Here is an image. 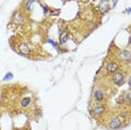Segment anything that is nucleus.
Instances as JSON below:
<instances>
[{
	"instance_id": "f257e3e1",
	"label": "nucleus",
	"mask_w": 131,
	"mask_h": 130,
	"mask_svg": "<svg viewBox=\"0 0 131 130\" xmlns=\"http://www.w3.org/2000/svg\"><path fill=\"white\" fill-rule=\"evenodd\" d=\"M112 81H113V83L116 85H118V86H121V85L124 84V81H125V74L123 73V72H114L113 76H112Z\"/></svg>"
},
{
	"instance_id": "f03ea898",
	"label": "nucleus",
	"mask_w": 131,
	"mask_h": 130,
	"mask_svg": "<svg viewBox=\"0 0 131 130\" xmlns=\"http://www.w3.org/2000/svg\"><path fill=\"white\" fill-rule=\"evenodd\" d=\"M109 127L111 129H119L122 127V120L119 118V117H114L112 118L109 122Z\"/></svg>"
},
{
	"instance_id": "7ed1b4c3",
	"label": "nucleus",
	"mask_w": 131,
	"mask_h": 130,
	"mask_svg": "<svg viewBox=\"0 0 131 130\" xmlns=\"http://www.w3.org/2000/svg\"><path fill=\"white\" fill-rule=\"evenodd\" d=\"M105 110H106L105 105H103V104H96V105H94L93 108H92V113H93L94 117H99V116H101L102 113L105 112Z\"/></svg>"
},
{
	"instance_id": "20e7f679",
	"label": "nucleus",
	"mask_w": 131,
	"mask_h": 130,
	"mask_svg": "<svg viewBox=\"0 0 131 130\" xmlns=\"http://www.w3.org/2000/svg\"><path fill=\"white\" fill-rule=\"evenodd\" d=\"M104 98H105V95H104V92L100 89H95L93 91V99L95 102H102V101L104 100Z\"/></svg>"
},
{
	"instance_id": "39448f33",
	"label": "nucleus",
	"mask_w": 131,
	"mask_h": 130,
	"mask_svg": "<svg viewBox=\"0 0 131 130\" xmlns=\"http://www.w3.org/2000/svg\"><path fill=\"white\" fill-rule=\"evenodd\" d=\"M119 67H120L119 63H118V62H114V61L109 62V63L105 64V69L109 73H114V72H117L118 70H119Z\"/></svg>"
},
{
	"instance_id": "423d86ee",
	"label": "nucleus",
	"mask_w": 131,
	"mask_h": 130,
	"mask_svg": "<svg viewBox=\"0 0 131 130\" xmlns=\"http://www.w3.org/2000/svg\"><path fill=\"white\" fill-rule=\"evenodd\" d=\"M25 20H26L25 16H24L20 11L16 12V14L14 15V18H12V21H14L16 25H23L24 23H25Z\"/></svg>"
},
{
	"instance_id": "0eeeda50",
	"label": "nucleus",
	"mask_w": 131,
	"mask_h": 130,
	"mask_svg": "<svg viewBox=\"0 0 131 130\" xmlns=\"http://www.w3.org/2000/svg\"><path fill=\"white\" fill-rule=\"evenodd\" d=\"M18 51H19V53L21 54V55H25V56L29 55V53H30L29 46H28L27 44H25V43L19 44V46H18Z\"/></svg>"
},
{
	"instance_id": "6e6552de",
	"label": "nucleus",
	"mask_w": 131,
	"mask_h": 130,
	"mask_svg": "<svg viewBox=\"0 0 131 130\" xmlns=\"http://www.w3.org/2000/svg\"><path fill=\"white\" fill-rule=\"evenodd\" d=\"M70 39V33L67 30H62L59 32V43L62 44H65L67 40Z\"/></svg>"
},
{
	"instance_id": "1a4fd4ad",
	"label": "nucleus",
	"mask_w": 131,
	"mask_h": 130,
	"mask_svg": "<svg viewBox=\"0 0 131 130\" xmlns=\"http://www.w3.org/2000/svg\"><path fill=\"white\" fill-rule=\"evenodd\" d=\"M119 58L123 62H127L129 63V59H130V52L128 49H124V51H121L119 53Z\"/></svg>"
},
{
	"instance_id": "9d476101",
	"label": "nucleus",
	"mask_w": 131,
	"mask_h": 130,
	"mask_svg": "<svg viewBox=\"0 0 131 130\" xmlns=\"http://www.w3.org/2000/svg\"><path fill=\"white\" fill-rule=\"evenodd\" d=\"M30 102H31V99L30 98H24L21 100V106H23V108H26V106H28L30 104Z\"/></svg>"
},
{
	"instance_id": "9b49d317",
	"label": "nucleus",
	"mask_w": 131,
	"mask_h": 130,
	"mask_svg": "<svg viewBox=\"0 0 131 130\" xmlns=\"http://www.w3.org/2000/svg\"><path fill=\"white\" fill-rule=\"evenodd\" d=\"M35 2V0H27V2H26V10H27L28 12L31 11V6H33V4Z\"/></svg>"
},
{
	"instance_id": "f8f14e48",
	"label": "nucleus",
	"mask_w": 131,
	"mask_h": 130,
	"mask_svg": "<svg viewBox=\"0 0 131 130\" xmlns=\"http://www.w3.org/2000/svg\"><path fill=\"white\" fill-rule=\"evenodd\" d=\"M123 101L125 103H130V91H127L123 97Z\"/></svg>"
},
{
	"instance_id": "ddd939ff",
	"label": "nucleus",
	"mask_w": 131,
	"mask_h": 130,
	"mask_svg": "<svg viewBox=\"0 0 131 130\" xmlns=\"http://www.w3.org/2000/svg\"><path fill=\"white\" fill-rule=\"evenodd\" d=\"M12 77H14V75H12V73H7L6 75H5V77H4V81H9V80H11Z\"/></svg>"
},
{
	"instance_id": "4468645a",
	"label": "nucleus",
	"mask_w": 131,
	"mask_h": 130,
	"mask_svg": "<svg viewBox=\"0 0 131 130\" xmlns=\"http://www.w3.org/2000/svg\"><path fill=\"white\" fill-rule=\"evenodd\" d=\"M40 6H41V8H43V9H44V12H45V14H47V12H48V11H49V9H48V8H47V7L45 6V5L40 4Z\"/></svg>"
},
{
	"instance_id": "2eb2a0df",
	"label": "nucleus",
	"mask_w": 131,
	"mask_h": 130,
	"mask_svg": "<svg viewBox=\"0 0 131 130\" xmlns=\"http://www.w3.org/2000/svg\"><path fill=\"white\" fill-rule=\"evenodd\" d=\"M48 43H51V44H53V45L55 46V47H57V45H56V43H55L54 40H52V39H48Z\"/></svg>"
}]
</instances>
